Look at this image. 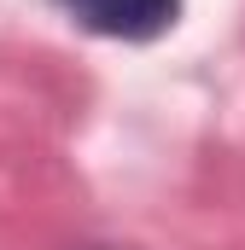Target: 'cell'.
Returning <instances> with one entry per match:
<instances>
[{
	"mask_svg": "<svg viewBox=\"0 0 245 250\" xmlns=\"http://www.w3.org/2000/svg\"><path fill=\"white\" fill-rule=\"evenodd\" d=\"M64 18L105 41H158L181 23V0H53Z\"/></svg>",
	"mask_w": 245,
	"mask_h": 250,
	"instance_id": "6da1fadb",
	"label": "cell"
}]
</instances>
